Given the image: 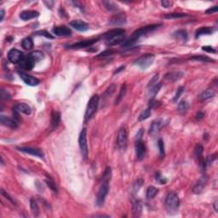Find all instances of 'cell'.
Segmentation results:
<instances>
[{"mask_svg":"<svg viewBox=\"0 0 218 218\" xmlns=\"http://www.w3.org/2000/svg\"><path fill=\"white\" fill-rule=\"evenodd\" d=\"M160 26H161L160 24H154V25H149V26L141 27L140 29L135 31L133 34H131V36H130L127 40L123 42L122 47L124 49H128L129 48V47H131V46H133L137 41L140 39L141 38L144 37L147 34L151 33L153 31H154V30L157 29V28Z\"/></svg>","mask_w":218,"mask_h":218,"instance_id":"cell-1","label":"cell"},{"mask_svg":"<svg viewBox=\"0 0 218 218\" xmlns=\"http://www.w3.org/2000/svg\"><path fill=\"white\" fill-rule=\"evenodd\" d=\"M109 45H117L121 44L125 38V31L122 28H116L107 32L103 35Z\"/></svg>","mask_w":218,"mask_h":218,"instance_id":"cell-2","label":"cell"},{"mask_svg":"<svg viewBox=\"0 0 218 218\" xmlns=\"http://www.w3.org/2000/svg\"><path fill=\"white\" fill-rule=\"evenodd\" d=\"M180 205V200L178 195L174 192H170L168 193L165 199V206L169 213H176L179 209Z\"/></svg>","mask_w":218,"mask_h":218,"instance_id":"cell-3","label":"cell"},{"mask_svg":"<svg viewBox=\"0 0 218 218\" xmlns=\"http://www.w3.org/2000/svg\"><path fill=\"white\" fill-rule=\"evenodd\" d=\"M98 105H99V96L97 95H94L89 99L86 111H85V120L86 121L89 120L96 113V110L98 108Z\"/></svg>","mask_w":218,"mask_h":218,"instance_id":"cell-4","label":"cell"},{"mask_svg":"<svg viewBox=\"0 0 218 218\" xmlns=\"http://www.w3.org/2000/svg\"><path fill=\"white\" fill-rule=\"evenodd\" d=\"M108 183H109V181L102 180V183L101 184L100 188L97 192V197H96V204L98 206H102L105 203L106 197L109 191V184Z\"/></svg>","mask_w":218,"mask_h":218,"instance_id":"cell-5","label":"cell"},{"mask_svg":"<svg viewBox=\"0 0 218 218\" xmlns=\"http://www.w3.org/2000/svg\"><path fill=\"white\" fill-rule=\"evenodd\" d=\"M78 144H79V148H80L83 158L84 159H87L88 154H89V150H88V144H87V129L85 128L82 129L81 132L79 134Z\"/></svg>","mask_w":218,"mask_h":218,"instance_id":"cell-6","label":"cell"},{"mask_svg":"<svg viewBox=\"0 0 218 218\" xmlns=\"http://www.w3.org/2000/svg\"><path fill=\"white\" fill-rule=\"evenodd\" d=\"M154 58H155V56L153 54H145L143 56L139 57L135 61V65H137L138 67H140L142 69H147L153 63Z\"/></svg>","mask_w":218,"mask_h":218,"instance_id":"cell-7","label":"cell"},{"mask_svg":"<svg viewBox=\"0 0 218 218\" xmlns=\"http://www.w3.org/2000/svg\"><path fill=\"white\" fill-rule=\"evenodd\" d=\"M127 132H126L125 128H120L118 132V137H117V145H118V148L125 151V150L126 147H127Z\"/></svg>","mask_w":218,"mask_h":218,"instance_id":"cell-8","label":"cell"},{"mask_svg":"<svg viewBox=\"0 0 218 218\" xmlns=\"http://www.w3.org/2000/svg\"><path fill=\"white\" fill-rule=\"evenodd\" d=\"M25 58L24 54L22 51L16 50V49H13L11 50H10V52L8 53V59L11 63H21L23 61V59Z\"/></svg>","mask_w":218,"mask_h":218,"instance_id":"cell-9","label":"cell"},{"mask_svg":"<svg viewBox=\"0 0 218 218\" xmlns=\"http://www.w3.org/2000/svg\"><path fill=\"white\" fill-rule=\"evenodd\" d=\"M17 150H19L20 152H22V153H27V154H30V155L40 158V159H44V157H45L44 152L42 151L41 149L36 148H30V147L23 148V147H22V148H17Z\"/></svg>","mask_w":218,"mask_h":218,"instance_id":"cell-10","label":"cell"},{"mask_svg":"<svg viewBox=\"0 0 218 218\" xmlns=\"http://www.w3.org/2000/svg\"><path fill=\"white\" fill-rule=\"evenodd\" d=\"M19 75H20L21 78L23 80V82H24L26 85H30V86H36V85H39V83H40L39 79H38V78H35V77L31 76L29 74H26V73L22 72V71L19 72Z\"/></svg>","mask_w":218,"mask_h":218,"instance_id":"cell-11","label":"cell"},{"mask_svg":"<svg viewBox=\"0 0 218 218\" xmlns=\"http://www.w3.org/2000/svg\"><path fill=\"white\" fill-rule=\"evenodd\" d=\"M164 125V121L162 118H157L155 120H153L149 129V134L152 136H155L156 134H158L161 130Z\"/></svg>","mask_w":218,"mask_h":218,"instance_id":"cell-12","label":"cell"},{"mask_svg":"<svg viewBox=\"0 0 218 218\" xmlns=\"http://www.w3.org/2000/svg\"><path fill=\"white\" fill-rule=\"evenodd\" d=\"M53 34L58 37H69L72 34V31L69 27L66 26H57L52 29Z\"/></svg>","mask_w":218,"mask_h":218,"instance_id":"cell-13","label":"cell"},{"mask_svg":"<svg viewBox=\"0 0 218 218\" xmlns=\"http://www.w3.org/2000/svg\"><path fill=\"white\" fill-rule=\"evenodd\" d=\"M207 181H208V176L206 175H203L198 180V181L196 182L195 185L192 188V191L194 193L199 194L203 191V189L204 188V187L206 186Z\"/></svg>","mask_w":218,"mask_h":218,"instance_id":"cell-14","label":"cell"},{"mask_svg":"<svg viewBox=\"0 0 218 218\" xmlns=\"http://www.w3.org/2000/svg\"><path fill=\"white\" fill-rule=\"evenodd\" d=\"M136 154H137V159L141 161L144 159L146 155V146L144 142L141 140L137 141L136 143Z\"/></svg>","mask_w":218,"mask_h":218,"instance_id":"cell-15","label":"cell"},{"mask_svg":"<svg viewBox=\"0 0 218 218\" xmlns=\"http://www.w3.org/2000/svg\"><path fill=\"white\" fill-rule=\"evenodd\" d=\"M0 122L3 125L7 126L9 128H11V129H15L18 126V122L15 120V118H11L3 114L0 116Z\"/></svg>","mask_w":218,"mask_h":218,"instance_id":"cell-16","label":"cell"},{"mask_svg":"<svg viewBox=\"0 0 218 218\" xmlns=\"http://www.w3.org/2000/svg\"><path fill=\"white\" fill-rule=\"evenodd\" d=\"M98 41V39H90V40H85V41H80L78 43L73 44L72 45H68L67 49H82V48H87L91 46L94 44H96V42Z\"/></svg>","mask_w":218,"mask_h":218,"instance_id":"cell-17","label":"cell"},{"mask_svg":"<svg viewBox=\"0 0 218 218\" xmlns=\"http://www.w3.org/2000/svg\"><path fill=\"white\" fill-rule=\"evenodd\" d=\"M70 26L79 32H85L89 29V25L81 20H74L73 22H71Z\"/></svg>","mask_w":218,"mask_h":218,"instance_id":"cell-18","label":"cell"},{"mask_svg":"<svg viewBox=\"0 0 218 218\" xmlns=\"http://www.w3.org/2000/svg\"><path fill=\"white\" fill-rule=\"evenodd\" d=\"M39 15V13L36 10H25L20 14V18L23 21H28L31 19L37 18Z\"/></svg>","mask_w":218,"mask_h":218,"instance_id":"cell-19","label":"cell"},{"mask_svg":"<svg viewBox=\"0 0 218 218\" xmlns=\"http://www.w3.org/2000/svg\"><path fill=\"white\" fill-rule=\"evenodd\" d=\"M35 64H36V62L28 55L21 62V67H22L23 69H25V70H32L34 67V66H35Z\"/></svg>","mask_w":218,"mask_h":218,"instance_id":"cell-20","label":"cell"},{"mask_svg":"<svg viewBox=\"0 0 218 218\" xmlns=\"http://www.w3.org/2000/svg\"><path fill=\"white\" fill-rule=\"evenodd\" d=\"M184 73L181 72H170V73H167L164 76V78L170 82H176L181 79L183 77Z\"/></svg>","mask_w":218,"mask_h":218,"instance_id":"cell-21","label":"cell"},{"mask_svg":"<svg viewBox=\"0 0 218 218\" xmlns=\"http://www.w3.org/2000/svg\"><path fill=\"white\" fill-rule=\"evenodd\" d=\"M126 22V17L124 14H118L114 15L110 21V23L113 26H121Z\"/></svg>","mask_w":218,"mask_h":218,"instance_id":"cell-22","label":"cell"},{"mask_svg":"<svg viewBox=\"0 0 218 218\" xmlns=\"http://www.w3.org/2000/svg\"><path fill=\"white\" fill-rule=\"evenodd\" d=\"M13 109L15 111L19 112V113H23L25 114L29 115L32 113V109L31 107L26 103H18L15 105V107H13Z\"/></svg>","mask_w":218,"mask_h":218,"instance_id":"cell-23","label":"cell"},{"mask_svg":"<svg viewBox=\"0 0 218 218\" xmlns=\"http://www.w3.org/2000/svg\"><path fill=\"white\" fill-rule=\"evenodd\" d=\"M61 122V114L59 112L53 111L51 113V120H50V125L51 129H56L57 126L59 125Z\"/></svg>","mask_w":218,"mask_h":218,"instance_id":"cell-24","label":"cell"},{"mask_svg":"<svg viewBox=\"0 0 218 218\" xmlns=\"http://www.w3.org/2000/svg\"><path fill=\"white\" fill-rule=\"evenodd\" d=\"M213 33V30L211 27H209V26H203V27H200V29H198L196 31V35L195 37L196 38H200L201 36H204V35H210Z\"/></svg>","mask_w":218,"mask_h":218,"instance_id":"cell-25","label":"cell"},{"mask_svg":"<svg viewBox=\"0 0 218 218\" xmlns=\"http://www.w3.org/2000/svg\"><path fill=\"white\" fill-rule=\"evenodd\" d=\"M132 211H133V216L135 217L140 216L141 214V211H142V204H141V202L140 200L135 201V203L133 204Z\"/></svg>","mask_w":218,"mask_h":218,"instance_id":"cell-26","label":"cell"},{"mask_svg":"<svg viewBox=\"0 0 218 218\" xmlns=\"http://www.w3.org/2000/svg\"><path fill=\"white\" fill-rule=\"evenodd\" d=\"M174 37L176 38V39L186 42L188 40V33L186 30H179L177 32H176L174 34Z\"/></svg>","mask_w":218,"mask_h":218,"instance_id":"cell-27","label":"cell"},{"mask_svg":"<svg viewBox=\"0 0 218 218\" xmlns=\"http://www.w3.org/2000/svg\"><path fill=\"white\" fill-rule=\"evenodd\" d=\"M215 94H216V92H215L214 89H212V88H209V89H207L206 90H204V91L200 95V99H201L202 101L210 99V98H211V97H213V96H215Z\"/></svg>","mask_w":218,"mask_h":218,"instance_id":"cell-28","label":"cell"},{"mask_svg":"<svg viewBox=\"0 0 218 218\" xmlns=\"http://www.w3.org/2000/svg\"><path fill=\"white\" fill-rule=\"evenodd\" d=\"M30 207H31V211L33 212V214L35 216H38L39 214V208L38 205V203L36 200H34V198L30 200Z\"/></svg>","mask_w":218,"mask_h":218,"instance_id":"cell-29","label":"cell"},{"mask_svg":"<svg viewBox=\"0 0 218 218\" xmlns=\"http://www.w3.org/2000/svg\"><path fill=\"white\" fill-rule=\"evenodd\" d=\"M29 56L35 62H38V61H39L42 59H44V54L41 51H39V50H35V51L30 53Z\"/></svg>","mask_w":218,"mask_h":218,"instance_id":"cell-30","label":"cell"},{"mask_svg":"<svg viewBox=\"0 0 218 218\" xmlns=\"http://www.w3.org/2000/svg\"><path fill=\"white\" fill-rule=\"evenodd\" d=\"M22 48H24L25 50H31V49L34 47V42L33 39L31 38H25L22 42Z\"/></svg>","mask_w":218,"mask_h":218,"instance_id":"cell-31","label":"cell"},{"mask_svg":"<svg viewBox=\"0 0 218 218\" xmlns=\"http://www.w3.org/2000/svg\"><path fill=\"white\" fill-rule=\"evenodd\" d=\"M126 89H126V85L125 84H124V85L121 86V89H120V91L118 93V96H117V98H116V100H115V105H118V104L122 101L124 96H125Z\"/></svg>","mask_w":218,"mask_h":218,"instance_id":"cell-32","label":"cell"},{"mask_svg":"<svg viewBox=\"0 0 218 218\" xmlns=\"http://www.w3.org/2000/svg\"><path fill=\"white\" fill-rule=\"evenodd\" d=\"M161 86H162V84L161 83H159V84H156L154 86H153L150 88V92H149V95H150V98L151 99H153L154 96L158 94L160 89H161Z\"/></svg>","mask_w":218,"mask_h":218,"instance_id":"cell-33","label":"cell"},{"mask_svg":"<svg viewBox=\"0 0 218 218\" xmlns=\"http://www.w3.org/2000/svg\"><path fill=\"white\" fill-rule=\"evenodd\" d=\"M191 60L198 61H202V62H214V60L211 59L208 56H195L191 57Z\"/></svg>","mask_w":218,"mask_h":218,"instance_id":"cell-34","label":"cell"},{"mask_svg":"<svg viewBox=\"0 0 218 218\" xmlns=\"http://www.w3.org/2000/svg\"><path fill=\"white\" fill-rule=\"evenodd\" d=\"M158 192H159V190L156 188L155 187L150 186L148 188V191H147V197H148V199H153V198H154L157 195Z\"/></svg>","mask_w":218,"mask_h":218,"instance_id":"cell-35","label":"cell"},{"mask_svg":"<svg viewBox=\"0 0 218 218\" xmlns=\"http://www.w3.org/2000/svg\"><path fill=\"white\" fill-rule=\"evenodd\" d=\"M150 115H151V108H150V107H148L147 109H145L144 111L141 112V113L139 115L138 120H139V121H143L145 119L149 118Z\"/></svg>","mask_w":218,"mask_h":218,"instance_id":"cell-36","label":"cell"},{"mask_svg":"<svg viewBox=\"0 0 218 218\" xmlns=\"http://www.w3.org/2000/svg\"><path fill=\"white\" fill-rule=\"evenodd\" d=\"M188 103L186 101H180L179 105H178V111L181 113H184L188 111Z\"/></svg>","mask_w":218,"mask_h":218,"instance_id":"cell-37","label":"cell"},{"mask_svg":"<svg viewBox=\"0 0 218 218\" xmlns=\"http://www.w3.org/2000/svg\"><path fill=\"white\" fill-rule=\"evenodd\" d=\"M188 16L187 14H184V13H170V14H168L164 16V18L166 19H178V18H183V17H186Z\"/></svg>","mask_w":218,"mask_h":218,"instance_id":"cell-38","label":"cell"},{"mask_svg":"<svg viewBox=\"0 0 218 218\" xmlns=\"http://www.w3.org/2000/svg\"><path fill=\"white\" fill-rule=\"evenodd\" d=\"M158 147L159 149V155L163 159L165 155V151H164V141L162 139H159L158 141Z\"/></svg>","mask_w":218,"mask_h":218,"instance_id":"cell-39","label":"cell"},{"mask_svg":"<svg viewBox=\"0 0 218 218\" xmlns=\"http://www.w3.org/2000/svg\"><path fill=\"white\" fill-rule=\"evenodd\" d=\"M35 34H36V35H38V36H43V37L47 38H50V39H54V38H55V37H54L52 34H50V33H49V32L45 31V30L38 31V32H36V33H35Z\"/></svg>","mask_w":218,"mask_h":218,"instance_id":"cell-40","label":"cell"},{"mask_svg":"<svg viewBox=\"0 0 218 218\" xmlns=\"http://www.w3.org/2000/svg\"><path fill=\"white\" fill-rule=\"evenodd\" d=\"M115 89H116V85H110V86L107 89V90L105 91V93H104L103 98H107V97H108V96H111L113 94V92L115 91Z\"/></svg>","mask_w":218,"mask_h":218,"instance_id":"cell-41","label":"cell"},{"mask_svg":"<svg viewBox=\"0 0 218 218\" xmlns=\"http://www.w3.org/2000/svg\"><path fill=\"white\" fill-rule=\"evenodd\" d=\"M103 4L105 5V7L107 8V10H111V11H114V10H118V6L115 5L113 3H112L110 1H104Z\"/></svg>","mask_w":218,"mask_h":218,"instance_id":"cell-42","label":"cell"},{"mask_svg":"<svg viewBox=\"0 0 218 218\" xmlns=\"http://www.w3.org/2000/svg\"><path fill=\"white\" fill-rule=\"evenodd\" d=\"M45 182H46V184L48 185L49 188L51 189L53 192H57V188H56V183L52 181L51 179H46V180H45Z\"/></svg>","mask_w":218,"mask_h":218,"instance_id":"cell-43","label":"cell"},{"mask_svg":"<svg viewBox=\"0 0 218 218\" xmlns=\"http://www.w3.org/2000/svg\"><path fill=\"white\" fill-rule=\"evenodd\" d=\"M203 147L200 144H198L196 146L195 148H194V153H195V156L197 158H200V157L202 156V154H203Z\"/></svg>","mask_w":218,"mask_h":218,"instance_id":"cell-44","label":"cell"},{"mask_svg":"<svg viewBox=\"0 0 218 218\" xmlns=\"http://www.w3.org/2000/svg\"><path fill=\"white\" fill-rule=\"evenodd\" d=\"M113 53H114V52H113V50H105V51L101 52V54H99V55H97V56H96V58H103V57H108V56H112Z\"/></svg>","mask_w":218,"mask_h":218,"instance_id":"cell-45","label":"cell"},{"mask_svg":"<svg viewBox=\"0 0 218 218\" xmlns=\"http://www.w3.org/2000/svg\"><path fill=\"white\" fill-rule=\"evenodd\" d=\"M155 179H156V181H158L159 184H161V185L165 184V183L167 182L166 179H165V178L163 177L162 176L160 175V173H159V172H157V173H156Z\"/></svg>","mask_w":218,"mask_h":218,"instance_id":"cell-46","label":"cell"},{"mask_svg":"<svg viewBox=\"0 0 218 218\" xmlns=\"http://www.w3.org/2000/svg\"><path fill=\"white\" fill-rule=\"evenodd\" d=\"M159 80V74H155L153 77V78H152L151 80L149 81V83H148V87L149 88H151V87H153V86H154V85L157 84V81Z\"/></svg>","mask_w":218,"mask_h":218,"instance_id":"cell-47","label":"cell"},{"mask_svg":"<svg viewBox=\"0 0 218 218\" xmlns=\"http://www.w3.org/2000/svg\"><path fill=\"white\" fill-rule=\"evenodd\" d=\"M185 88L184 87H180L179 89H177V91H176V96H175V97H174L173 101H176L180 98V96H181V95L183 93V91H184Z\"/></svg>","mask_w":218,"mask_h":218,"instance_id":"cell-48","label":"cell"},{"mask_svg":"<svg viewBox=\"0 0 218 218\" xmlns=\"http://www.w3.org/2000/svg\"><path fill=\"white\" fill-rule=\"evenodd\" d=\"M1 193H2V195L4 196V197H5V198L7 199V200H10V202H11L12 204H14L15 205H16V202L15 201V200H14V199H13L12 197H10V196L9 195V194H8L7 192H5L4 190H3V189H2V190H1Z\"/></svg>","mask_w":218,"mask_h":218,"instance_id":"cell-49","label":"cell"},{"mask_svg":"<svg viewBox=\"0 0 218 218\" xmlns=\"http://www.w3.org/2000/svg\"><path fill=\"white\" fill-rule=\"evenodd\" d=\"M0 95H1V98L2 99H10V95L9 94L7 90H5L4 89H1Z\"/></svg>","mask_w":218,"mask_h":218,"instance_id":"cell-50","label":"cell"},{"mask_svg":"<svg viewBox=\"0 0 218 218\" xmlns=\"http://www.w3.org/2000/svg\"><path fill=\"white\" fill-rule=\"evenodd\" d=\"M142 183H143V181L142 180H141V179H139V180H137V182L134 184V189L136 190V191H138V189L140 188L142 186Z\"/></svg>","mask_w":218,"mask_h":218,"instance_id":"cell-51","label":"cell"},{"mask_svg":"<svg viewBox=\"0 0 218 218\" xmlns=\"http://www.w3.org/2000/svg\"><path fill=\"white\" fill-rule=\"evenodd\" d=\"M202 50L204 51H206L208 53H216V50L214 48H212L211 46H204Z\"/></svg>","mask_w":218,"mask_h":218,"instance_id":"cell-52","label":"cell"},{"mask_svg":"<svg viewBox=\"0 0 218 218\" xmlns=\"http://www.w3.org/2000/svg\"><path fill=\"white\" fill-rule=\"evenodd\" d=\"M143 134H144V129H139V131H138V132L137 133V135H136V138H137V141L141 140V137H143Z\"/></svg>","mask_w":218,"mask_h":218,"instance_id":"cell-53","label":"cell"},{"mask_svg":"<svg viewBox=\"0 0 218 218\" xmlns=\"http://www.w3.org/2000/svg\"><path fill=\"white\" fill-rule=\"evenodd\" d=\"M215 159H216V157H215V155H210L207 157V159L206 161H205V163H206V164H211L212 163H213V161H214Z\"/></svg>","mask_w":218,"mask_h":218,"instance_id":"cell-54","label":"cell"},{"mask_svg":"<svg viewBox=\"0 0 218 218\" xmlns=\"http://www.w3.org/2000/svg\"><path fill=\"white\" fill-rule=\"evenodd\" d=\"M217 10H218V8H217V6H214L213 8H210L209 10H206V14H214V13H216V12H217Z\"/></svg>","mask_w":218,"mask_h":218,"instance_id":"cell-55","label":"cell"},{"mask_svg":"<svg viewBox=\"0 0 218 218\" xmlns=\"http://www.w3.org/2000/svg\"><path fill=\"white\" fill-rule=\"evenodd\" d=\"M161 4H162L163 7L164 8H169L171 6V4H172V3L171 2H170V1H166V0H164V1H162L161 2Z\"/></svg>","mask_w":218,"mask_h":218,"instance_id":"cell-56","label":"cell"},{"mask_svg":"<svg viewBox=\"0 0 218 218\" xmlns=\"http://www.w3.org/2000/svg\"><path fill=\"white\" fill-rule=\"evenodd\" d=\"M44 4L47 6V8H50V9H51L52 7H53V5L55 4V2L54 1H45L44 2Z\"/></svg>","mask_w":218,"mask_h":218,"instance_id":"cell-57","label":"cell"},{"mask_svg":"<svg viewBox=\"0 0 218 218\" xmlns=\"http://www.w3.org/2000/svg\"><path fill=\"white\" fill-rule=\"evenodd\" d=\"M204 117V113H202V112H199V113H197V115H196V118H197L198 120L202 119Z\"/></svg>","mask_w":218,"mask_h":218,"instance_id":"cell-58","label":"cell"},{"mask_svg":"<svg viewBox=\"0 0 218 218\" xmlns=\"http://www.w3.org/2000/svg\"><path fill=\"white\" fill-rule=\"evenodd\" d=\"M125 66H121V67H119L117 69V70L115 71L114 72V74H117V73H118L119 72H121V71H124L125 70Z\"/></svg>","mask_w":218,"mask_h":218,"instance_id":"cell-59","label":"cell"},{"mask_svg":"<svg viewBox=\"0 0 218 218\" xmlns=\"http://www.w3.org/2000/svg\"><path fill=\"white\" fill-rule=\"evenodd\" d=\"M0 15H1V18H0V21H3L4 17V10H1L0 11Z\"/></svg>","mask_w":218,"mask_h":218,"instance_id":"cell-60","label":"cell"},{"mask_svg":"<svg viewBox=\"0 0 218 218\" xmlns=\"http://www.w3.org/2000/svg\"><path fill=\"white\" fill-rule=\"evenodd\" d=\"M214 206H215V210L217 211V200H216V202H215L214 204Z\"/></svg>","mask_w":218,"mask_h":218,"instance_id":"cell-61","label":"cell"}]
</instances>
